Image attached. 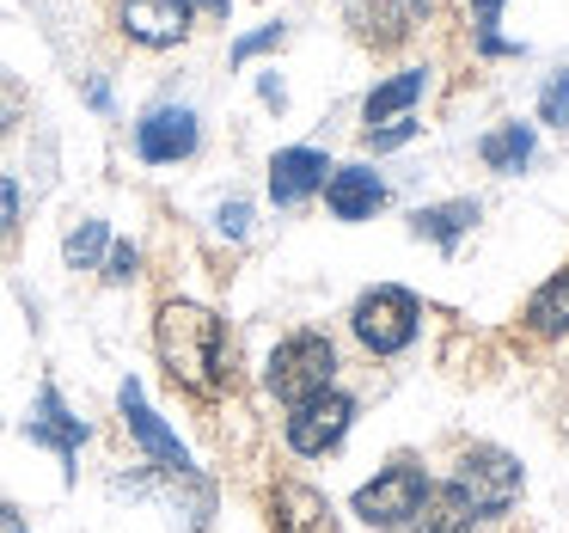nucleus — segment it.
<instances>
[{
	"instance_id": "nucleus-13",
	"label": "nucleus",
	"mask_w": 569,
	"mask_h": 533,
	"mask_svg": "<svg viewBox=\"0 0 569 533\" xmlns=\"http://www.w3.org/2000/svg\"><path fill=\"white\" fill-rule=\"evenodd\" d=\"M26 435H31V442H43V447H56V454H62V466H68V460L80 454V442H87V423L68 417L62 393H56V386H43V393H38V417L26 423Z\"/></svg>"
},
{
	"instance_id": "nucleus-29",
	"label": "nucleus",
	"mask_w": 569,
	"mask_h": 533,
	"mask_svg": "<svg viewBox=\"0 0 569 533\" xmlns=\"http://www.w3.org/2000/svg\"><path fill=\"white\" fill-rule=\"evenodd\" d=\"M0 533H31L26 521H19V509H13V503H0Z\"/></svg>"
},
{
	"instance_id": "nucleus-14",
	"label": "nucleus",
	"mask_w": 569,
	"mask_h": 533,
	"mask_svg": "<svg viewBox=\"0 0 569 533\" xmlns=\"http://www.w3.org/2000/svg\"><path fill=\"white\" fill-rule=\"evenodd\" d=\"M478 527H483V515L453 491V484H429L417 521H410V533H478Z\"/></svg>"
},
{
	"instance_id": "nucleus-8",
	"label": "nucleus",
	"mask_w": 569,
	"mask_h": 533,
	"mask_svg": "<svg viewBox=\"0 0 569 533\" xmlns=\"http://www.w3.org/2000/svg\"><path fill=\"white\" fill-rule=\"evenodd\" d=\"M136 148H141V160H153V166L190 160V154H197V117H190L184 105H160V111H148L136 124Z\"/></svg>"
},
{
	"instance_id": "nucleus-25",
	"label": "nucleus",
	"mask_w": 569,
	"mask_h": 533,
	"mask_svg": "<svg viewBox=\"0 0 569 533\" xmlns=\"http://www.w3.org/2000/svg\"><path fill=\"white\" fill-rule=\"evenodd\" d=\"M270 43H282V26H270V31H258V38H239V50H233V62H251L258 50H270Z\"/></svg>"
},
{
	"instance_id": "nucleus-9",
	"label": "nucleus",
	"mask_w": 569,
	"mask_h": 533,
	"mask_svg": "<svg viewBox=\"0 0 569 533\" xmlns=\"http://www.w3.org/2000/svg\"><path fill=\"white\" fill-rule=\"evenodd\" d=\"M123 31L148 50H172V43L190 38V7L184 0H123Z\"/></svg>"
},
{
	"instance_id": "nucleus-12",
	"label": "nucleus",
	"mask_w": 569,
	"mask_h": 533,
	"mask_svg": "<svg viewBox=\"0 0 569 533\" xmlns=\"http://www.w3.org/2000/svg\"><path fill=\"white\" fill-rule=\"evenodd\" d=\"M276 527L282 533H343L337 515H331V503H325L312 484H300V478L276 484Z\"/></svg>"
},
{
	"instance_id": "nucleus-26",
	"label": "nucleus",
	"mask_w": 569,
	"mask_h": 533,
	"mask_svg": "<svg viewBox=\"0 0 569 533\" xmlns=\"http://www.w3.org/2000/svg\"><path fill=\"white\" fill-rule=\"evenodd\" d=\"M471 7H478V19H483V50L496 56V50H502V38H496L490 26H496V13H502V0H471Z\"/></svg>"
},
{
	"instance_id": "nucleus-18",
	"label": "nucleus",
	"mask_w": 569,
	"mask_h": 533,
	"mask_svg": "<svg viewBox=\"0 0 569 533\" xmlns=\"http://www.w3.org/2000/svg\"><path fill=\"white\" fill-rule=\"evenodd\" d=\"M478 154H483L490 172H520V166L532 160V129L527 124H502V129H490V136L478 141Z\"/></svg>"
},
{
	"instance_id": "nucleus-7",
	"label": "nucleus",
	"mask_w": 569,
	"mask_h": 533,
	"mask_svg": "<svg viewBox=\"0 0 569 533\" xmlns=\"http://www.w3.org/2000/svg\"><path fill=\"white\" fill-rule=\"evenodd\" d=\"M117 398H123V423H129V435H136L141 447H148V460H153V466H160V472H172V478H190L197 466H190L184 442H178V435H172V430H166V423L148 411L141 386H136V381H123V393H117Z\"/></svg>"
},
{
	"instance_id": "nucleus-2",
	"label": "nucleus",
	"mask_w": 569,
	"mask_h": 533,
	"mask_svg": "<svg viewBox=\"0 0 569 533\" xmlns=\"http://www.w3.org/2000/svg\"><path fill=\"white\" fill-rule=\"evenodd\" d=\"M263 381H270V393L282 398V405H307L312 393H325V386L337 381V349H331V337H319V332L282 337Z\"/></svg>"
},
{
	"instance_id": "nucleus-27",
	"label": "nucleus",
	"mask_w": 569,
	"mask_h": 533,
	"mask_svg": "<svg viewBox=\"0 0 569 533\" xmlns=\"http://www.w3.org/2000/svg\"><path fill=\"white\" fill-rule=\"evenodd\" d=\"M19 105H26V99H19V87H13L7 75H0V136H7V124L19 117Z\"/></svg>"
},
{
	"instance_id": "nucleus-19",
	"label": "nucleus",
	"mask_w": 569,
	"mask_h": 533,
	"mask_svg": "<svg viewBox=\"0 0 569 533\" xmlns=\"http://www.w3.org/2000/svg\"><path fill=\"white\" fill-rule=\"evenodd\" d=\"M527 325H532L539 337H563V332H569V270L551 276V283H545L539 295L527 300Z\"/></svg>"
},
{
	"instance_id": "nucleus-5",
	"label": "nucleus",
	"mask_w": 569,
	"mask_h": 533,
	"mask_svg": "<svg viewBox=\"0 0 569 533\" xmlns=\"http://www.w3.org/2000/svg\"><path fill=\"white\" fill-rule=\"evenodd\" d=\"M422 496H429L422 466L398 460V466H386L373 484H361V491H356V515L373 521V527H410V521H417V509H422Z\"/></svg>"
},
{
	"instance_id": "nucleus-22",
	"label": "nucleus",
	"mask_w": 569,
	"mask_h": 533,
	"mask_svg": "<svg viewBox=\"0 0 569 533\" xmlns=\"http://www.w3.org/2000/svg\"><path fill=\"white\" fill-rule=\"evenodd\" d=\"M136 246H123V239H117L111 251H104V276H111V283H129V276H136Z\"/></svg>"
},
{
	"instance_id": "nucleus-24",
	"label": "nucleus",
	"mask_w": 569,
	"mask_h": 533,
	"mask_svg": "<svg viewBox=\"0 0 569 533\" xmlns=\"http://www.w3.org/2000/svg\"><path fill=\"white\" fill-rule=\"evenodd\" d=\"M13 221H19V185L13 178H0V239L13 234Z\"/></svg>"
},
{
	"instance_id": "nucleus-30",
	"label": "nucleus",
	"mask_w": 569,
	"mask_h": 533,
	"mask_svg": "<svg viewBox=\"0 0 569 533\" xmlns=\"http://www.w3.org/2000/svg\"><path fill=\"white\" fill-rule=\"evenodd\" d=\"M184 7H209V13H227V0H184Z\"/></svg>"
},
{
	"instance_id": "nucleus-11",
	"label": "nucleus",
	"mask_w": 569,
	"mask_h": 533,
	"mask_svg": "<svg viewBox=\"0 0 569 533\" xmlns=\"http://www.w3.org/2000/svg\"><path fill=\"white\" fill-rule=\"evenodd\" d=\"M325 203H331L337 221H368V215L386 203V185L368 172V166H337V172L325 178Z\"/></svg>"
},
{
	"instance_id": "nucleus-21",
	"label": "nucleus",
	"mask_w": 569,
	"mask_h": 533,
	"mask_svg": "<svg viewBox=\"0 0 569 533\" xmlns=\"http://www.w3.org/2000/svg\"><path fill=\"white\" fill-rule=\"evenodd\" d=\"M539 111H545V124H563V117H569V68H557V75H551Z\"/></svg>"
},
{
	"instance_id": "nucleus-3",
	"label": "nucleus",
	"mask_w": 569,
	"mask_h": 533,
	"mask_svg": "<svg viewBox=\"0 0 569 533\" xmlns=\"http://www.w3.org/2000/svg\"><path fill=\"white\" fill-rule=\"evenodd\" d=\"M417 319H422V307H417L410 288H368V295L356 300V313H349L361 349H373V356H398V349H410Z\"/></svg>"
},
{
	"instance_id": "nucleus-10",
	"label": "nucleus",
	"mask_w": 569,
	"mask_h": 533,
	"mask_svg": "<svg viewBox=\"0 0 569 533\" xmlns=\"http://www.w3.org/2000/svg\"><path fill=\"white\" fill-rule=\"evenodd\" d=\"M325 154L319 148H282L270 160V197L282 203V209H295V203H307L312 190H325Z\"/></svg>"
},
{
	"instance_id": "nucleus-4",
	"label": "nucleus",
	"mask_w": 569,
	"mask_h": 533,
	"mask_svg": "<svg viewBox=\"0 0 569 533\" xmlns=\"http://www.w3.org/2000/svg\"><path fill=\"white\" fill-rule=\"evenodd\" d=\"M447 484H453V491L490 521V515H502V509L520 496V466H515V454H502V447H466Z\"/></svg>"
},
{
	"instance_id": "nucleus-16",
	"label": "nucleus",
	"mask_w": 569,
	"mask_h": 533,
	"mask_svg": "<svg viewBox=\"0 0 569 533\" xmlns=\"http://www.w3.org/2000/svg\"><path fill=\"white\" fill-rule=\"evenodd\" d=\"M429 13V0H373L368 7V26H361V38L380 43V50H392V43L410 38V26Z\"/></svg>"
},
{
	"instance_id": "nucleus-15",
	"label": "nucleus",
	"mask_w": 569,
	"mask_h": 533,
	"mask_svg": "<svg viewBox=\"0 0 569 533\" xmlns=\"http://www.w3.org/2000/svg\"><path fill=\"white\" fill-rule=\"evenodd\" d=\"M422 87H429V75H422V68H405V75H392L386 87H373L368 105H361L368 129H386V124H398V117H410V105L422 99Z\"/></svg>"
},
{
	"instance_id": "nucleus-17",
	"label": "nucleus",
	"mask_w": 569,
	"mask_h": 533,
	"mask_svg": "<svg viewBox=\"0 0 569 533\" xmlns=\"http://www.w3.org/2000/svg\"><path fill=\"white\" fill-rule=\"evenodd\" d=\"M471 221H478V203H441V209H417V215H410V234L453 251L459 234H466Z\"/></svg>"
},
{
	"instance_id": "nucleus-6",
	"label": "nucleus",
	"mask_w": 569,
	"mask_h": 533,
	"mask_svg": "<svg viewBox=\"0 0 569 533\" xmlns=\"http://www.w3.org/2000/svg\"><path fill=\"white\" fill-rule=\"evenodd\" d=\"M349 423H356V398L337 393V386H325V393L307 398V405H295V417H288V447L307 454V460H319L349 435Z\"/></svg>"
},
{
	"instance_id": "nucleus-23",
	"label": "nucleus",
	"mask_w": 569,
	"mask_h": 533,
	"mask_svg": "<svg viewBox=\"0 0 569 533\" xmlns=\"http://www.w3.org/2000/svg\"><path fill=\"white\" fill-rule=\"evenodd\" d=\"M417 136V117H398V124H386V129H368V148H398V141H410Z\"/></svg>"
},
{
	"instance_id": "nucleus-20",
	"label": "nucleus",
	"mask_w": 569,
	"mask_h": 533,
	"mask_svg": "<svg viewBox=\"0 0 569 533\" xmlns=\"http://www.w3.org/2000/svg\"><path fill=\"white\" fill-rule=\"evenodd\" d=\"M104 246H111V227H104V221H80L74 234H68V264H74V270H92Z\"/></svg>"
},
{
	"instance_id": "nucleus-28",
	"label": "nucleus",
	"mask_w": 569,
	"mask_h": 533,
	"mask_svg": "<svg viewBox=\"0 0 569 533\" xmlns=\"http://www.w3.org/2000/svg\"><path fill=\"white\" fill-rule=\"evenodd\" d=\"M246 227H251V209H246V203H227V209H221V234L246 239Z\"/></svg>"
},
{
	"instance_id": "nucleus-1",
	"label": "nucleus",
	"mask_w": 569,
	"mask_h": 533,
	"mask_svg": "<svg viewBox=\"0 0 569 533\" xmlns=\"http://www.w3.org/2000/svg\"><path fill=\"white\" fill-rule=\"evenodd\" d=\"M153 349H160L166 374H172L184 393L214 398L227 381V325L214 319L197 300H166L160 319H153Z\"/></svg>"
}]
</instances>
